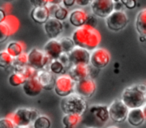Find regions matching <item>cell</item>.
<instances>
[{
    "mask_svg": "<svg viewBox=\"0 0 146 128\" xmlns=\"http://www.w3.org/2000/svg\"><path fill=\"white\" fill-rule=\"evenodd\" d=\"M71 39L74 42V45L82 47L89 51L97 48L101 42V35L95 27L84 26L78 27L73 31Z\"/></svg>",
    "mask_w": 146,
    "mask_h": 128,
    "instance_id": "cell-1",
    "label": "cell"
},
{
    "mask_svg": "<svg viewBox=\"0 0 146 128\" xmlns=\"http://www.w3.org/2000/svg\"><path fill=\"white\" fill-rule=\"evenodd\" d=\"M82 121L88 127H101L109 120L108 106L102 104H94L87 107L81 115Z\"/></svg>",
    "mask_w": 146,
    "mask_h": 128,
    "instance_id": "cell-2",
    "label": "cell"
},
{
    "mask_svg": "<svg viewBox=\"0 0 146 128\" xmlns=\"http://www.w3.org/2000/svg\"><path fill=\"white\" fill-rule=\"evenodd\" d=\"M60 106L63 113L76 114V115L80 116L84 113V111L88 107L85 98L80 96L76 92H73V93L63 97Z\"/></svg>",
    "mask_w": 146,
    "mask_h": 128,
    "instance_id": "cell-3",
    "label": "cell"
},
{
    "mask_svg": "<svg viewBox=\"0 0 146 128\" xmlns=\"http://www.w3.org/2000/svg\"><path fill=\"white\" fill-rule=\"evenodd\" d=\"M121 100L129 109L144 107L146 103V92L141 91L137 84L128 86L123 90Z\"/></svg>",
    "mask_w": 146,
    "mask_h": 128,
    "instance_id": "cell-4",
    "label": "cell"
},
{
    "mask_svg": "<svg viewBox=\"0 0 146 128\" xmlns=\"http://www.w3.org/2000/svg\"><path fill=\"white\" fill-rule=\"evenodd\" d=\"M40 115L36 109L31 108H18L9 118L13 121L15 126H29L38 116Z\"/></svg>",
    "mask_w": 146,
    "mask_h": 128,
    "instance_id": "cell-5",
    "label": "cell"
},
{
    "mask_svg": "<svg viewBox=\"0 0 146 128\" xmlns=\"http://www.w3.org/2000/svg\"><path fill=\"white\" fill-rule=\"evenodd\" d=\"M75 83L76 82L69 75L61 74V75H58V77L55 78L53 90H54L56 95L63 98L74 92V90H75Z\"/></svg>",
    "mask_w": 146,
    "mask_h": 128,
    "instance_id": "cell-6",
    "label": "cell"
},
{
    "mask_svg": "<svg viewBox=\"0 0 146 128\" xmlns=\"http://www.w3.org/2000/svg\"><path fill=\"white\" fill-rule=\"evenodd\" d=\"M128 16L122 10H113L106 17V26L111 31H120L128 24Z\"/></svg>",
    "mask_w": 146,
    "mask_h": 128,
    "instance_id": "cell-7",
    "label": "cell"
},
{
    "mask_svg": "<svg viewBox=\"0 0 146 128\" xmlns=\"http://www.w3.org/2000/svg\"><path fill=\"white\" fill-rule=\"evenodd\" d=\"M110 61H111V55L106 49L97 47L90 52L89 64L96 69L99 70L105 68L110 63Z\"/></svg>",
    "mask_w": 146,
    "mask_h": 128,
    "instance_id": "cell-8",
    "label": "cell"
},
{
    "mask_svg": "<svg viewBox=\"0 0 146 128\" xmlns=\"http://www.w3.org/2000/svg\"><path fill=\"white\" fill-rule=\"evenodd\" d=\"M50 62L47 55L38 48H33L27 53V64L36 70L45 69Z\"/></svg>",
    "mask_w": 146,
    "mask_h": 128,
    "instance_id": "cell-9",
    "label": "cell"
},
{
    "mask_svg": "<svg viewBox=\"0 0 146 128\" xmlns=\"http://www.w3.org/2000/svg\"><path fill=\"white\" fill-rule=\"evenodd\" d=\"M129 108L122 102V100H114L108 106V115L109 119L114 122H122L126 120Z\"/></svg>",
    "mask_w": 146,
    "mask_h": 128,
    "instance_id": "cell-10",
    "label": "cell"
},
{
    "mask_svg": "<svg viewBox=\"0 0 146 128\" xmlns=\"http://www.w3.org/2000/svg\"><path fill=\"white\" fill-rule=\"evenodd\" d=\"M114 3L113 0H92L90 7L94 16L106 18L114 10Z\"/></svg>",
    "mask_w": 146,
    "mask_h": 128,
    "instance_id": "cell-11",
    "label": "cell"
},
{
    "mask_svg": "<svg viewBox=\"0 0 146 128\" xmlns=\"http://www.w3.org/2000/svg\"><path fill=\"white\" fill-rule=\"evenodd\" d=\"M74 92L79 94L80 96H82L85 99L92 98L96 92V83L94 81V79L87 77L80 80V81H77L75 83Z\"/></svg>",
    "mask_w": 146,
    "mask_h": 128,
    "instance_id": "cell-12",
    "label": "cell"
},
{
    "mask_svg": "<svg viewBox=\"0 0 146 128\" xmlns=\"http://www.w3.org/2000/svg\"><path fill=\"white\" fill-rule=\"evenodd\" d=\"M70 65H88L90 59V51L82 47L74 46L68 53Z\"/></svg>",
    "mask_w": 146,
    "mask_h": 128,
    "instance_id": "cell-13",
    "label": "cell"
},
{
    "mask_svg": "<svg viewBox=\"0 0 146 128\" xmlns=\"http://www.w3.org/2000/svg\"><path fill=\"white\" fill-rule=\"evenodd\" d=\"M19 27V21L14 16H8L0 22V44L7 40Z\"/></svg>",
    "mask_w": 146,
    "mask_h": 128,
    "instance_id": "cell-14",
    "label": "cell"
},
{
    "mask_svg": "<svg viewBox=\"0 0 146 128\" xmlns=\"http://www.w3.org/2000/svg\"><path fill=\"white\" fill-rule=\"evenodd\" d=\"M43 27L49 39H57L63 32L62 21L54 17H49L46 22L43 23Z\"/></svg>",
    "mask_w": 146,
    "mask_h": 128,
    "instance_id": "cell-15",
    "label": "cell"
},
{
    "mask_svg": "<svg viewBox=\"0 0 146 128\" xmlns=\"http://www.w3.org/2000/svg\"><path fill=\"white\" fill-rule=\"evenodd\" d=\"M21 86H22L24 94H26L29 97H36V96L40 95L42 90H44L36 77L24 80Z\"/></svg>",
    "mask_w": 146,
    "mask_h": 128,
    "instance_id": "cell-16",
    "label": "cell"
},
{
    "mask_svg": "<svg viewBox=\"0 0 146 128\" xmlns=\"http://www.w3.org/2000/svg\"><path fill=\"white\" fill-rule=\"evenodd\" d=\"M75 82L84 78L90 77V64L88 65H70L68 67V74Z\"/></svg>",
    "mask_w": 146,
    "mask_h": 128,
    "instance_id": "cell-17",
    "label": "cell"
},
{
    "mask_svg": "<svg viewBox=\"0 0 146 128\" xmlns=\"http://www.w3.org/2000/svg\"><path fill=\"white\" fill-rule=\"evenodd\" d=\"M43 52L47 55V57L50 60L58 59L59 56L62 54V49H61L59 40H57V39H49L45 43L44 47H43Z\"/></svg>",
    "mask_w": 146,
    "mask_h": 128,
    "instance_id": "cell-18",
    "label": "cell"
},
{
    "mask_svg": "<svg viewBox=\"0 0 146 128\" xmlns=\"http://www.w3.org/2000/svg\"><path fill=\"white\" fill-rule=\"evenodd\" d=\"M126 120L130 125L134 127L141 126L145 122V113H144L143 107L129 109L126 116Z\"/></svg>",
    "mask_w": 146,
    "mask_h": 128,
    "instance_id": "cell-19",
    "label": "cell"
},
{
    "mask_svg": "<svg viewBox=\"0 0 146 128\" xmlns=\"http://www.w3.org/2000/svg\"><path fill=\"white\" fill-rule=\"evenodd\" d=\"M36 78L38 79V81L40 82L41 85H42L43 89H45V90L53 89L55 77H54V74L51 73L49 70H46V69L38 70V71H37Z\"/></svg>",
    "mask_w": 146,
    "mask_h": 128,
    "instance_id": "cell-20",
    "label": "cell"
},
{
    "mask_svg": "<svg viewBox=\"0 0 146 128\" xmlns=\"http://www.w3.org/2000/svg\"><path fill=\"white\" fill-rule=\"evenodd\" d=\"M87 16L88 14L86 13L85 10H83V9H76V10H73L68 15V19L72 26L78 28V27H82L85 25L86 20H87Z\"/></svg>",
    "mask_w": 146,
    "mask_h": 128,
    "instance_id": "cell-21",
    "label": "cell"
},
{
    "mask_svg": "<svg viewBox=\"0 0 146 128\" xmlns=\"http://www.w3.org/2000/svg\"><path fill=\"white\" fill-rule=\"evenodd\" d=\"M50 17L48 6L34 7L31 11V18L38 24H43Z\"/></svg>",
    "mask_w": 146,
    "mask_h": 128,
    "instance_id": "cell-22",
    "label": "cell"
},
{
    "mask_svg": "<svg viewBox=\"0 0 146 128\" xmlns=\"http://www.w3.org/2000/svg\"><path fill=\"white\" fill-rule=\"evenodd\" d=\"M49 9V12L53 14L54 18L58 19L60 21H64L65 19L68 18V9L66 7H64L62 4H59V5H50V7H48Z\"/></svg>",
    "mask_w": 146,
    "mask_h": 128,
    "instance_id": "cell-23",
    "label": "cell"
},
{
    "mask_svg": "<svg viewBox=\"0 0 146 128\" xmlns=\"http://www.w3.org/2000/svg\"><path fill=\"white\" fill-rule=\"evenodd\" d=\"M135 27L139 35H146V9H142L136 15Z\"/></svg>",
    "mask_w": 146,
    "mask_h": 128,
    "instance_id": "cell-24",
    "label": "cell"
},
{
    "mask_svg": "<svg viewBox=\"0 0 146 128\" xmlns=\"http://www.w3.org/2000/svg\"><path fill=\"white\" fill-rule=\"evenodd\" d=\"M24 49H25V45L23 42H20V41H12V42H9L7 44L5 51L7 53H9L12 57H16L19 54L24 52Z\"/></svg>",
    "mask_w": 146,
    "mask_h": 128,
    "instance_id": "cell-25",
    "label": "cell"
},
{
    "mask_svg": "<svg viewBox=\"0 0 146 128\" xmlns=\"http://www.w3.org/2000/svg\"><path fill=\"white\" fill-rule=\"evenodd\" d=\"M81 121V116L76 114L66 113L62 117L63 128H75Z\"/></svg>",
    "mask_w": 146,
    "mask_h": 128,
    "instance_id": "cell-26",
    "label": "cell"
},
{
    "mask_svg": "<svg viewBox=\"0 0 146 128\" xmlns=\"http://www.w3.org/2000/svg\"><path fill=\"white\" fill-rule=\"evenodd\" d=\"M13 69H14V72L19 73L25 80L36 77L37 71H38V70L34 69V68H32L31 66H29L28 64H27V65H25V66H23V67L13 68Z\"/></svg>",
    "mask_w": 146,
    "mask_h": 128,
    "instance_id": "cell-27",
    "label": "cell"
},
{
    "mask_svg": "<svg viewBox=\"0 0 146 128\" xmlns=\"http://www.w3.org/2000/svg\"><path fill=\"white\" fill-rule=\"evenodd\" d=\"M48 65H49V71L53 74H56V75H61V74L64 73L65 70H66V67L63 65L58 59L50 60Z\"/></svg>",
    "mask_w": 146,
    "mask_h": 128,
    "instance_id": "cell-28",
    "label": "cell"
},
{
    "mask_svg": "<svg viewBox=\"0 0 146 128\" xmlns=\"http://www.w3.org/2000/svg\"><path fill=\"white\" fill-rule=\"evenodd\" d=\"M51 120L46 115H39L33 121V128H50Z\"/></svg>",
    "mask_w": 146,
    "mask_h": 128,
    "instance_id": "cell-29",
    "label": "cell"
},
{
    "mask_svg": "<svg viewBox=\"0 0 146 128\" xmlns=\"http://www.w3.org/2000/svg\"><path fill=\"white\" fill-rule=\"evenodd\" d=\"M13 57L6 51H1L0 52V68L7 69L9 67H12Z\"/></svg>",
    "mask_w": 146,
    "mask_h": 128,
    "instance_id": "cell-30",
    "label": "cell"
},
{
    "mask_svg": "<svg viewBox=\"0 0 146 128\" xmlns=\"http://www.w3.org/2000/svg\"><path fill=\"white\" fill-rule=\"evenodd\" d=\"M59 43H60L62 52L64 53H69L75 46L71 37H62L61 39H59Z\"/></svg>",
    "mask_w": 146,
    "mask_h": 128,
    "instance_id": "cell-31",
    "label": "cell"
},
{
    "mask_svg": "<svg viewBox=\"0 0 146 128\" xmlns=\"http://www.w3.org/2000/svg\"><path fill=\"white\" fill-rule=\"evenodd\" d=\"M27 65V53H21L18 56L13 57V62H12V67L13 68H18L23 67V66Z\"/></svg>",
    "mask_w": 146,
    "mask_h": 128,
    "instance_id": "cell-32",
    "label": "cell"
},
{
    "mask_svg": "<svg viewBox=\"0 0 146 128\" xmlns=\"http://www.w3.org/2000/svg\"><path fill=\"white\" fill-rule=\"evenodd\" d=\"M24 78L20 75L17 72H13L12 74H10V76L8 77V82L11 86L13 87H18V86H21L24 82Z\"/></svg>",
    "mask_w": 146,
    "mask_h": 128,
    "instance_id": "cell-33",
    "label": "cell"
},
{
    "mask_svg": "<svg viewBox=\"0 0 146 128\" xmlns=\"http://www.w3.org/2000/svg\"><path fill=\"white\" fill-rule=\"evenodd\" d=\"M0 128H15V125L9 117H4L0 118Z\"/></svg>",
    "mask_w": 146,
    "mask_h": 128,
    "instance_id": "cell-34",
    "label": "cell"
},
{
    "mask_svg": "<svg viewBox=\"0 0 146 128\" xmlns=\"http://www.w3.org/2000/svg\"><path fill=\"white\" fill-rule=\"evenodd\" d=\"M30 3L33 7H40V6H47L48 1L47 0H30Z\"/></svg>",
    "mask_w": 146,
    "mask_h": 128,
    "instance_id": "cell-35",
    "label": "cell"
},
{
    "mask_svg": "<svg viewBox=\"0 0 146 128\" xmlns=\"http://www.w3.org/2000/svg\"><path fill=\"white\" fill-rule=\"evenodd\" d=\"M96 22H97V21H96V17L92 16V15H88L85 25L86 26H89V27H95Z\"/></svg>",
    "mask_w": 146,
    "mask_h": 128,
    "instance_id": "cell-36",
    "label": "cell"
},
{
    "mask_svg": "<svg viewBox=\"0 0 146 128\" xmlns=\"http://www.w3.org/2000/svg\"><path fill=\"white\" fill-rule=\"evenodd\" d=\"M122 3L129 9L134 8L136 6V4H137L135 0H122Z\"/></svg>",
    "mask_w": 146,
    "mask_h": 128,
    "instance_id": "cell-37",
    "label": "cell"
},
{
    "mask_svg": "<svg viewBox=\"0 0 146 128\" xmlns=\"http://www.w3.org/2000/svg\"><path fill=\"white\" fill-rule=\"evenodd\" d=\"M92 0H75V4L79 5V6H82V7H85V6H88L90 5Z\"/></svg>",
    "mask_w": 146,
    "mask_h": 128,
    "instance_id": "cell-38",
    "label": "cell"
},
{
    "mask_svg": "<svg viewBox=\"0 0 146 128\" xmlns=\"http://www.w3.org/2000/svg\"><path fill=\"white\" fill-rule=\"evenodd\" d=\"M61 4L64 7H66V8H69V7H72L73 5L75 4V0H62Z\"/></svg>",
    "mask_w": 146,
    "mask_h": 128,
    "instance_id": "cell-39",
    "label": "cell"
},
{
    "mask_svg": "<svg viewBox=\"0 0 146 128\" xmlns=\"http://www.w3.org/2000/svg\"><path fill=\"white\" fill-rule=\"evenodd\" d=\"M6 17H7L6 11L3 8H0V22H3V21L6 19Z\"/></svg>",
    "mask_w": 146,
    "mask_h": 128,
    "instance_id": "cell-40",
    "label": "cell"
},
{
    "mask_svg": "<svg viewBox=\"0 0 146 128\" xmlns=\"http://www.w3.org/2000/svg\"><path fill=\"white\" fill-rule=\"evenodd\" d=\"M47 1H48V4L50 5H59L62 2V0H47Z\"/></svg>",
    "mask_w": 146,
    "mask_h": 128,
    "instance_id": "cell-41",
    "label": "cell"
},
{
    "mask_svg": "<svg viewBox=\"0 0 146 128\" xmlns=\"http://www.w3.org/2000/svg\"><path fill=\"white\" fill-rule=\"evenodd\" d=\"M139 39H140V42L143 43L145 41V36L144 35H139Z\"/></svg>",
    "mask_w": 146,
    "mask_h": 128,
    "instance_id": "cell-42",
    "label": "cell"
},
{
    "mask_svg": "<svg viewBox=\"0 0 146 128\" xmlns=\"http://www.w3.org/2000/svg\"><path fill=\"white\" fill-rule=\"evenodd\" d=\"M15 128H30L29 126H15Z\"/></svg>",
    "mask_w": 146,
    "mask_h": 128,
    "instance_id": "cell-43",
    "label": "cell"
},
{
    "mask_svg": "<svg viewBox=\"0 0 146 128\" xmlns=\"http://www.w3.org/2000/svg\"><path fill=\"white\" fill-rule=\"evenodd\" d=\"M108 128H118L117 126H110V127H108Z\"/></svg>",
    "mask_w": 146,
    "mask_h": 128,
    "instance_id": "cell-44",
    "label": "cell"
},
{
    "mask_svg": "<svg viewBox=\"0 0 146 128\" xmlns=\"http://www.w3.org/2000/svg\"><path fill=\"white\" fill-rule=\"evenodd\" d=\"M4 1H7V2H11V1H13V0H4Z\"/></svg>",
    "mask_w": 146,
    "mask_h": 128,
    "instance_id": "cell-45",
    "label": "cell"
},
{
    "mask_svg": "<svg viewBox=\"0 0 146 128\" xmlns=\"http://www.w3.org/2000/svg\"><path fill=\"white\" fill-rule=\"evenodd\" d=\"M113 1H114V2H116V1H119V0H113Z\"/></svg>",
    "mask_w": 146,
    "mask_h": 128,
    "instance_id": "cell-46",
    "label": "cell"
},
{
    "mask_svg": "<svg viewBox=\"0 0 146 128\" xmlns=\"http://www.w3.org/2000/svg\"><path fill=\"white\" fill-rule=\"evenodd\" d=\"M88 128H97V127H88Z\"/></svg>",
    "mask_w": 146,
    "mask_h": 128,
    "instance_id": "cell-47",
    "label": "cell"
}]
</instances>
